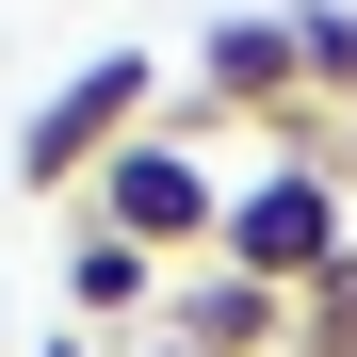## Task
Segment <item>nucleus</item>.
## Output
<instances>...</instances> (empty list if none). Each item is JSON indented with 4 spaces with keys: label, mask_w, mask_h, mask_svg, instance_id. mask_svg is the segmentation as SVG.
<instances>
[{
    "label": "nucleus",
    "mask_w": 357,
    "mask_h": 357,
    "mask_svg": "<svg viewBox=\"0 0 357 357\" xmlns=\"http://www.w3.org/2000/svg\"><path fill=\"white\" fill-rule=\"evenodd\" d=\"M33 357H98V325H49V341H33Z\"/></svg>",
    "instance_id": "obj_9"
},
{
    "label": "nucleus",
    "mask_w": 357,
    "mask_h": 357,
    "mask_svg": "<svg viewBox=\"0 0 357 357\" xmlns=\"http://www.w3.org/2000/svg\"><path fill=\"white\" fill-rule=\"evenodd\" d=\"M357 244V178H341V146L325 130H292V146H260V178H227V276H260V292H309L325 260Z\"/></svg>",
    "instance_id": "obj_1"
},
{
    "label": "nucleus",
    "mask_w": 357,
    "mask_h": 357,
    "mask_svg": "<svg viewBox=\"0 0 357 357\" xmlns=\"http://www.w3.org/2000/svg\"><path fill=\"white\" fill-rule=\"evenodd\" d=\"M292 66H309V114H357V0H292Z\"/></svg>",
    "instance_id": "obj_7"
},
{
    "label": "nucleus",
    "mask_w": 357,
    "mask_h": 357,
    "mask_svg": "<svg viewBox=\"0 0 357 357\" xmlns=\"http://www.w3.org/2000/svg\"><path fill=\"white\" fill-rule=\"evenodd\" d=\"M162 292H178V276H162L146 244H114V227L66 211V325H130V341H146V325H162Z\"/></svg>",
    "instance_id": "obj_6"
},
{
    "label": "nucleus",
    "mask_w": 357,
    "mask_h": 357,
    "mask_svg": "<svg viewBox=\"0 0 357 357\" xmlns=\"http://www.w3.org/2000/svg\"><path fill=\"white\" fill-rule=\"evenodd\" d=\"M82 227L146 244L162 276H195V260L227 244V162H211V146L178 130V114H162V130H130V146H114V162L82 178Z\"/></svg>",
    "instance_id": "obj_2"
},
{
    "label": "nucleus",
    "mask_w": 357,
    "mask_h": 357,
    "mask_svg": "<svg viewBox=\"0 0 357 357\" xmlns=\"http://www.w3.org/2000/svg\"><path fill=\"white\" fill-rule=\"evenodd\" d=\"M146 357H292V292H260V276H227V260H195L162 292V325H146Z\"/></svg>",
    "instance_id": "obj_5"
},
{
    "label": "nucleus",
    "mask_w": 357,
    "mask_h": 357,
    "mask_svg": "<svg viewBox=\"0 0 357 357\" xmlns=\"http://www.w3.org/2000/svg\"><path fill=\"white\" fill-rule=\"evenodd\" d=\"M162 114H178V82L146 66V49H98L82 82L33 98V130H17V195H66V211H82V178L130 146V130H162Z\"/></svg>",
    "instance_id": "obj_3"
},
{
    "label": "nucleus",
    "mask_w": 357,
    "mask_h": 357,
    "mask_svg": "<svg viewBox=\"0 0 357 357\" xmlns=\"http://www.w3.org/2000/svg\"><path fill=\"white\" fill-rule=\"evenodd\" d=\"M292 357H357V244H341L309 292H292Z\"/></svg>",
    "instance_id": "obj_8"
},
{
    "label": "nucleus",
    "mask_w": 357,
    "mask_h": 357,
    "mask_svg": "<svg viewBox=\"0 0 357 357\" xmlns=\"http://www.w3.org/2000/svg\"><path fill=\"white\" fill-rule=\"evenodd\" d=\"M211 114H260L276 146L309 130V66H292V17H211V33H195V98H178V130L211 146Z\"/></svg>",
    "instance_id": "obj_4"
}]
</instances>
